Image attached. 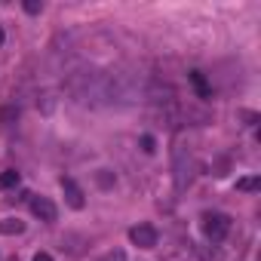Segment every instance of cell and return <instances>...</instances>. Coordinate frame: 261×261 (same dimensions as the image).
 <instances>
[{
    "mask_svg": "<svg viewBox=\"0 0 261 261\" xmlns=\"http://www.w3.org/2000/svg\"><path fill=\"white\" fill-rule=\"evenodd\" d=\"M203 230H206V237L209 240H224L227 237V230H230V218L224 215V212H206L203 215Z\"/></svg>",
    "mask_w": 261,
    "mask_h": 261,
    "instance_id": "1",
    "label": "cell"
},
{
    "mask_svg": "<svg viewBox=\"0 0 261 261\" xmlns=\"http://www.w3.org/2000/svg\"><path fill=\"white\" fill-rule=\"evenodd\" d=\"M129 240H133L139 249H154L157 246V227H151V224H136L133 230H129Z\"/></svg>",
    "mask_w": 261,
    "mask_h": 261,
    "instance_id": "2",
    "label": "cell"
},
{
    "mask_svg": "<svg viewBox=\"0 0 261 261\" xmlns=\"http://www.w3.org/2000/svg\"><path fill=\"white\" fill-rule=\"evenodd\" d=\"M62 191H65V200H68L71 209H83L86 206V197H83V191H80V185L74 178H62Z\"/></svg>",
    "mask_w": 261,
    "mask_h": 261,
    "instance_id": "3",
    "label": "cell"
},
{
    "mask_svg": "<svg viewBox=\"0 0 261 261\" xmlns=\"http://www.w3.org/2000/svg\"><path fill=\"white\" fill-rule=\"evenodd\" d=\"M31 212H34L40 221H56V215H59V209H56V203H53L49 197H34V200H31Z\"/></svg>",
    "mask_w": 261,
    "mask_h": 261,
    "instance_id": "4",
    "label": "cell"
},
{
    "mask_svg": "<svg viewBox=\"0 0 261 261\" xmlns=\"http://www.w3.org/2000/svg\"><path fill=\"white\" fill-rule=\"evenodd\" d=\"M188 80L194 83V89H197V95H200V98H209V95H212V86L206 83L203 71H191V74H188Z\"/></svg>",
    "mask_w": 261,
    "mask_h": 261,
    "instance_id": "5",
    "label": "cell"
},
{
    "mask_svg": "<svg viewBox=\"0 0 261 261\" xmlns=\"http://www.w3.org/2000/svg\"><path fill=\"white\" fill-rule=\"evenodd\" d=\"M22 230H25V224H22L19 218H4V221H0V233H7V237L22 233Z\"/></svg>",
    "mask_w": 261,
    "mask_h": 261,
    "instance_id": "6",
    "label": "cell"
},
{
    "mask_svg": "<svg viewBox=\"0 0 261 261\" xmlns=\"http://www.w3.org/2000/svg\"><path fill=\"white\" fill-rule=\"evenodd\" d=\"M19 185V172L16 169H7V172H0V191H7V188H16Z\"/></svg>",
    "mask_w": 261,
    "mask_h": 261,
    "instance_id": "7",
    "label": "cell"
},
{
    "mask_svg": "<svg viewBox=\"0 0 261 261\" xmlns=\"http://www.w3.org/2000/svg\"><path fill=\"white\" fill-rule=\"evenodd\" d=\"M258 188H261V178H255V175L237 181V191H258Z\"/></svg>",
    "mask_w": 261,
    "mask_h": 261,
    "instance_id": "8",
    "label": "cell"
},
{
    "mask_svg": "<svg viewBox=\"0 0 261 261\" xmlns=\"http://www.w3.org/2000/svg\"><path fill=\"white\" fill-rule=\"evenodd\" d=\"M43 10V4H37V0H28V4H25V13H31V16H37Z\"/></svg>",
    "mask_w": 261,
    "mask_h": 261,
    "instance_id": "9",
    "label": "cell"
},
{
    "mask_svg": "<svg viewBox=\"0 0 261 261\" xmlns=\"http://www.w3.org/2000/svg\"><path fill=\"white\" fill-rule=\"evenodd\" d=\"M154 145H157V142H154L151 136H142V151H148V154H154Z\"/></svg>",
    "mask_w": 261,
    "mask_h": 261,
    "instance_id": "10",
    "label": "cell"
},
{
    "mask_svg": "<svg viewBox=\"0 0 261 261\" xmlns=\"http://www.w3.org/2000/svg\"><path fill=\"white\" fill-rule=\"evenodd\" d=\"M105 261H126V255H123V252H111Z\"/></svg>",
    "mask_w": 261,
    "mask_h": 261,
    "instance_id": "11",
    "label": "cell"
},
{
    "mask_svg": "<svg viewBox=\"0 0 261 261\" xmlns=\"http://www.w3.org/2000/svg\"><path fill=\"white\" fill-rule=\"evenodd\" d=\"M34 261H53V255H49V252H37Z\"/></svg>",
    "mask_w": 261,
    "mask_h": 261,
    "instance_id": "12",
    "label": "cell"
}]
</instances>
